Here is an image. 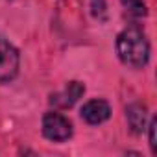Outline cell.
I'll return each mask as SVG.
<instances>
[{
  "label": "cell",
  "instance_id": "1",
  "mask_svg": "<svg viewBox=\"0 0 157 157\" xmlns=\"http://www.w3.org/2000/svg\"><path fill=\"white\" fill-rule=\"evenodd\" d=\"M117 54L118 59L129 68H144L150 61V41L144 30L137 24L126 26L117 35Z\"/></svg>",
  "mask_w": 157,
  "mask_h": 157
},
{
  "label": "cell",
  "instance_id": "2",
  "mask_svg": "<svg viewBox=\"0 0 157 157\" xmlns=\"http://www.w3.org/2000/svg\"><path fill=\"white\" fill-rule=\"evenodd\" d=\"M43 135L48 140L65 142L72 137V122L57 111H48L43 117Z\"/></svg>",
  "mask_w": 157,
  "mask_h": 157
},
{
  "label": "cell",
  "instance_id": "3",
  "mask_svg": "<svg viewBox=\"0 0 157 157\" xmlns=\"http://www.w3.org/2000/svg\"><path fill=\"white\" fill-rule=\"evenodd\" d=\"M19 67H21L19 50L4 35H0V83H10L19 74Z\"/></svg>",
  "mask_w": 157,
  "mask_h": 157
},
{
  "label": "cell",
  "instance_id": "4",
  "mask_svg": "<svg viewBox=\"0 0 157 157\" xmlns=\"http://www.w3.org/2000/svg\"><path fill=\"white\" fill-rule=\"evenodd\" d=\"M109 117H111V105L105 100H102V98L89 100L82 107V118L87 124H91V126L104 124L105 120H109Z\"/></svg>",
  "mask_w": 157,
  "mask_h": 157
},
{
  "label": "cell",
  "instance_id": "5",
  "mask_svg": "<svg viewBox=\"0 0 157 157\" xmlns=\"http://www.w3.org/2000/svg\"><path fill=\"white\" fill-rule=\"evenodd\" d=\"M85 93V85L80 83V82H68L67 87L61 91V93H56L50 96V104L54 107H59V109H68L72 107L78 100H80Z\"/></svg>",
  "mask_w": 157,
  "mask_h": 157
},
{
  "label": "cell",
  "instance_id": "6",
  "mask_svg": "<svg viewBox=\"0 0 157 157\" xmlns=\"http://www.w3.org/2000/svg\"><path fill=\"white\" fill-rule=\"evenodd\" d=\"M146 118H148L146 105H142L139 102H133L126 107V120H128L129 129L135 135H140L146 129Z\"/></svg>",
  "mask_w": 157,
  "mask_h": 157
},
{
  "label": "cell",
  "instance_id": "7",
  "mask_svg": "<svg viewBox=\"0 0 157 157\" xmlns=\"http://www.w3.org/2000/svg\"><path fill=\"white\" fill-rule=\"evenodd\" d=\"M120 4L126 8V11L131 15V17H146L148 15V8H146V2L144 0H120Z\"/></svg>",
  "mask_w": 157,
  "mask_h": 157
},
{
  "label": "cell",
  "instance_id": "8",
  "mask_svg": "<svg viewBox=\"0 0 157 157\" xmlns=\"http://www.w3.org/2000/svg\"><path fill=\"white\" fill-rule=\"evenodd\" d=\"M155 128H157V120H155V118H151V120H150V126H148V129H150V148H151V153H155V151H157V142H155Z\"/></svg>",
  "mask_w": 157,
  "mask_h": 157
}]
</instances>
